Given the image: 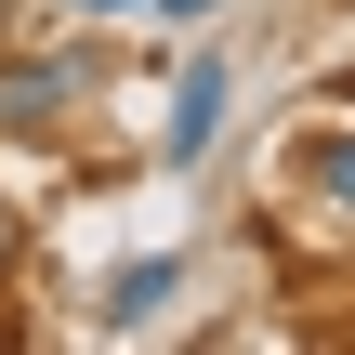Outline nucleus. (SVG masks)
<instances>
[{
    "label": "nucleus",
    "mask_w": 355,
    "mask_h": 355,
    "mask_svg": "<svg viewBox=\"0 0 355 355\" xmlns=\"http://www.w3.org/2000/svg\"><path fill=\"white\" fill-rule=\"evenodd\" d=\"M66 92H79V66H66V53H13V66H0V132H53V119H66Z\"/></svg>",
    "instance_id": "1"
},
{
    "label": "nucleus",
    "mask_w": 355,
    "mask_h": 355,
    "mask_svg": "<svg viewBox=\"0 0 355 355\" xmlns=\"http://www.w3.org/2000/svg\"><path fill=\"white\" fill-rule=\"evenodd\" d=\"M224 92H237V66H224V53H198V66L171 79V158H211V132H224Z\"/></svg>",
    "instance_id": "2"
},
{
    "label": "nucleus",
    "mask_w": 355,
    "mask_h": 355,
    "mask_svg": "<svg viewBox=\"0 0 355 355\" xmlns=\"http://www.w3.org/2000/svg\"><path fill=\"white\" fill-rule=\"evenodd\" d=\"M171 290H184V263H171V250H145V263H119V277H105V329H145V316H158Z\"/></svg>",
    "instance_id": "3"
},
{
    "label": "nucleus",
    "mask_w": 355,
    "mask_h": 355,
    "mask_svg": "<svg viewBox=\"0 0 355 355\" xmlns=\"http://www.w3.org/2000/svg\"><path fill=\"white\" fill-rule=\"evenodd\" d=\"M303 198H329L355 224V132H316V145H303Z\"/></svg>",
    "instance_id": "4"
},
{
    "label": "nucleus",
    "mask_w": 355,
    "mask_h": 355,
    "mask_svg": "<svg viewBox=\"0 0 355 355\" xmlns=\"http://www.w3.org/2000/svg\"><path fill=\"white\" fill-rule=\"evenodd\" d=\"M13 263H26V211L0 198V277H13Z\"/></svg>",
    "instance_id": "5"
},
{
    "label": "nucleus",
    "mask_w": 355,
    "mask_h": 355,
    "mask_svg": "<svg viewBox=\"0 0 355 355\" xmlns=\"http://www.w3.org/2000/svg\"><path fill=\"white\" fill-rule=\"evenodd\" d=\"M158 13H184V26H198V13H211V0H158Z\"/></svg>",
    "instance_id": "6"
},
{
    "label": "nucleus",
    "mask_w": 355,
    "mask_h": 355,
    "mask_svg": "<svg viewBox=\"0 0 355 355\" xmlns=\"http://www.w3.org/2000/svg\"><path fill=\"white\" fill-rule=\"evenodd\" d=\"M79 13H132V0H79Z\"/></svg>",
    "instance_id": "7"
},
{
    "label": "nucleus",
    "mask_w": 355,
    "mask_h": 355,
    "mask_svg": "<svg viewBox=\"0 0 355 355\" xmlns=\"http://www.w3.org/2000/svg\"><path fill=\"white\" fill-rule=\"evenodd\" d=\"M329 92H343V105H355V79H329Z\"/></svg>",
    "instance_id": "8"
}]
</instances>
